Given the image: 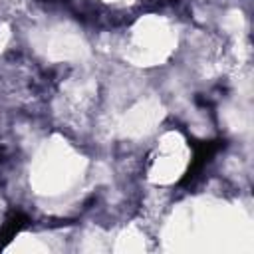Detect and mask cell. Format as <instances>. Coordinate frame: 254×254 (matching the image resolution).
<instances>
[{
	"label": "cell",
	"instance_id": "1",
	"mask_svg": "<svg viewBox=\"0 0 254 254\" xmlns=\"http://www.w3.org/2000/svg\"><path fill=\"white\" fill-rule=\"evenodd\" d=\"M24 224H26V216H24L20 210L10 212V214H8V218L4 220L2 228H0V246H4V244H6V242H8L16 232H20Z\"/></svg>",
	"mask_w": 254,
	"mask_h": 254
}]
</instances>
